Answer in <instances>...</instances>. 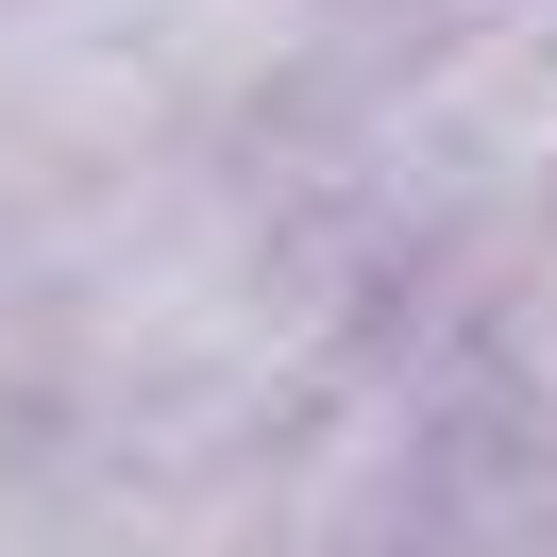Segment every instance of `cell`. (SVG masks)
Wrapping results in <instances>:
<instances>
[{
  "label": "cell",
  "mask_w": 557,
  "mask_h": 557,
  "mask_svg": "<svg viewBox=\"0 0 557 557\" xmlns=\"http://www.w3.org/2000/svg\"><path fill=\"white\" fill-rule=\"evenodd\" d=\"M388 557H557V456L473 440V456H456V490H440Z\"/></svg>",
  "instance_id": "1"
}]
</instances>
